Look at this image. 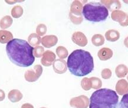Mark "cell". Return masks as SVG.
Returning <instances> with one entry per match:
<instances>
[{"label": "cell", "instance_id": "1", "mask_svg": "<svg viewBox=\"0 0 128 108\" xmlns=\"http://www.w3.org/2000/svg\"><path fill=\"white\" fill-rule=\"evenodd\" d=\"M32 46L21 39H13L6 44V52L11 62L20 67H28L35 60Z\"/></svg>", "mask_w": 128, "mask_h": 108}, {"label": "cell", "instance_id": "2", "mask_svg": "<svg viewBox=\"0 0 128 108\" xmlns=\"http://www.w3.org/2000/svg\"><path fill=\"white\" fill-rule=\"evenodd\" d=\"M67 65L72 74L76 76H84L92 72L94 61L89 52L76 50L68 56Z\"/></svg>", "mask_w": 128, "mask_h": 108}, {"label": "cell", "instance_id": "3", "mask_svg": "<svg viewBox=\"0 0 128 108\" xmlns=\"http://www.w3.org/2000/svg\"><path fill=\"white\" fill-rule=\"evenodd\" d=\"M119 96L115 91L110 89H98L92 95L89 108H116Z\"/></svg>", "mask_w": 128, "mask_h": 108}, {"label": "cell", "instance_id": "4", "mask_svg": "<svg viewBox=\"0 0 128 108\" xmlns=\"http://www.w3.org/2000/svg\"><path fill=\"white\" fill-rule=\"evenodd\" d=\"M82 14L86 20L99 22L107 19L109 11L101 2H90L87 3L83 6Z\"/></svg>", "mask_w": 128, "mask_h": 108}, {"label": "cell", "instance_id": "5", "mask_svg": "<svg viewBox=\"0 0 128 108\" xmlns=\"http://www.w3.org/2000/svg\"><path fill=\"white\" fill-rule=\"evenodd\" d=\"M83 4L81 1L78 0L74 1L70 6L69 17L70 21L74 24L78 25L83 22L82 17V10H83Z\"/></svg>", "mask_w": 128, "mask_h": 108}, {"label": "cell", "instance_id": "6", "mask_svg": "<svg viewBox=\"0 0 128 108\" xmlns=\"http://www.w3.org/2000/svg\"><path fill=\"white\" fill-rule=\"evenodd\" d=\"M42 73V68L40 65H36L33 69L27 70L24 74V77L27 81L32 82L40 78Z\"/></svg>", "mask_w": 128, "mask_h": 108}, {"label": "cell", "instance_id": "7", "mask_svg": "<svg viewBox=\"0 0 128 108\" xmlns=\"http://www.w3.org/2000/svg\"><path fill=\"white\" fill-rule=\"evenodd\" d=\"M111 18L113 20L119 22L122 27L128 26V14L122 10L112 11Z\"/></svg>", "mask_w": 128, "mask_h": 108}, {"label": "cell", "instance_id": "8", "mask_svg": "<svg viewBox=\"0 0 128 108\" xmlns=\"http://www.w3.org/2000/svg\"><path fill=\"white\" fill-rule=\"evenodd\" d=\"M88 104L89 101L88 98L84 95L74 98L70 101V105L75 108H87Z\"/></svg>", "mask_w": 128, "mask_h": 108}, {"label": "cell", "instance_id": "9", "mask_svg": "<svg viewBox=\"0 0 128 108\" xmlns=\"http://www.w3.org/2000/svg\"><path fill=\"white\" fill-rule=\"evenodd\" d=\"M72 40L74 43L82 47H85L88 43V38L86 35L80 31L74 32L72 35Z\"/></svg>", "mask_w": 128, "mask_h": 108}, {"label": "cell", "instance_id": "10", "mask_svg": "<svg viewBox=\"0 0 128 108\" xmlns=\"http://www.w3.org/2000/svg\"><path fill=\"white\" fill-rule=\"evenodd\" d=\"M55 54L51 51H46L44 52L41 59V63L44 66H50L53 64L56 60Z\"/></svg>", "mask_w": 128, "mask_h": 108}, {"label": "cell", "instance_id": "11", "mask_svg": "<svg viewBox=\"0 0 128 108\" xmlns=\"http://www.w3.org/2000/svg\"><path fill=\"white\" fill-rule=\"evenodd\" d=\"M52 67L55 72L58 74L65 73L67 69V62L64 60L62 59L55 60L52 64Z\"/></svg>", "mask_w": 128, "mask_h": 108}, {"label": "cell", "instance_id": "12", "mask_svg": "<svg viewBox=\"0 0 128 108\" xmlns=\"http://www.w3.org/2000/svg\"><path fill=\"white\" fill-rule=\"evenodd\" d=\"M58 42V38L56 35H50L44 36L41 40V43L44 47L50 48L56 45Z\"/></svg>", "mask_w": 128, "mask_h": 108}, {"label": "cell", "instance_id": "13", "mask_svg": "<svg viewBox=\"0 0 128 108\" xmlns=\"http://www.w3.org/2000/svg\"><path fill=\"white\" fill-rule=\"evenodd\" d=\"M100 2L111 11L119 10L121 8V3L118 0H103Z\"/></svg>", "mask_w": 128, "mask_h": 108}, {"label": "cell", "instance_id": "14", "mask_svg": "<svg viewBox=\"0 0 128 108\" xmlns=\"http://www.w3.org/2000/svg\"><path fill=\"white\" fill-rule=\"evenodd\" d=\"M116 91L120 95H124L128 94V82L124 79L118 81L116 85Z\"/></svg>", "mask_w": 128, "mask_h": 108}, {"label": "cell", "instance_id": "15", "mask_svg": "<svg viewBox=\"0 0 128 108\" xmlns=\"http://www.w3.org/2000/svg\"><path fill=\"white\" fill-rule=\"evenodd\" d=\"M98 56L101 60H109L113 56V51L110 48H103L98 51Z\"/></svg>", "mask_w": 128, "mask_h": 108}, {"label": "cell", "instance_id": "16", "mask_svg": "<svg viewBox=\"0 0 128 108\" xmlns=\"http://www.w3.org/2000/svg\"><path fill=\"white\" fill-rule=\"evenodd\" d=\"M105 38L108 41L115 42L120 38V33L116 29H109L105 33Z\"/></svg>", "mask_w": 128, "mask_h": 108}, {"label": "cell", "instance_id": "17", "mask_svg": "<svg viewBox=\"0 0 128 108\" xmlns=\"http://www.w3.org/2000/svg\"><path fill=\"white\" fill-rule=\"evenodd\" d=\"M13 40V35L10 31L0 30V43L6 44Z\"/></svg>", "mask_w": 128, "mask_h": 108}, {"label": "cell", "instance_id": "18", "mask_svg": "<svg viewBox=\"0 0 128 108\" xmlns=\"http://www.w3.org/2000/svg\"><path fill=\"white\" fill-rule=\"evenodd\" d=\"M128 73V68L124 64H120L116 66L115 73L118 78H124Z\"/></svg>", "mask_w": 128, "mask_h": 108}, {"label": "cell", "instance_id": "19", "mask_svg": "<svg viewBox=\"0 0 128 108\" xmlns=\"http://www.w3.org/2000/svg\"><path fill=\"white\" fill-rule=\"evenodd\" d=\"M22 95L18 90H12L8 94V99L12 102H17L22 99Z\"/></svg>", "mask_w": 128, "mask_h": 108}, {"label": "cell", "instance_id": "20", "mask_svg": "<svg viewBox=\"0 0 128 108\" xmlns=\"http://www.w3.org/2000/svg\"><path fill=\"white\" fill-rule=\"evenodd\" d=\"M13 20L10 16L6 15L0 20V27L3 29H6L12 25Z\"/></svg>", "mask_w": 128, "mask_h": 108}, {"label": "cell", "instance_id": "21", "mask_svg": "<svg viewBox=\"0 0 128 108\" xmlns=\"http://www.w3.org/2000/svg\"><path fill=\"white\" fill-rule=\"evenodd\" d=\"M41 38L37 34H32L28 38L29 44L32 47H37L41 43Z\"/></svg>", "mask_w": 128, "mask_h": 108}, {"label": "cell", "instance_id": "22", "mask_svg": "<svg viewBox=\"0 0 128 108\" xmlns=\"http://www.w3.org/2000/svg\"><path fill=\"white\" fill-rule=\"evenodd\" d=\"M92 42L96 47H100L104 43V38L101 34H95L92 38Z\"/></svg>", "mask_w": 128, "mask_h": 108}, {"label": "cell", "instance_id": "23", "mask_svg": "<svg viewBox=\"0 0 128 108\" xmlns=\"http://www.w3.org/2000/svg\"><path fill=\"white\" fill-rule=\"evenodd\" d=\"M24 10L21 5H16L11 9V15L14 18H18L22 15Z\"/></svg>", "mask_w": 128, "mask_h": 108}, {"label": "cell", "instance_id": "24", "mask_svg": "<svg viewBox=\"0 0 128 108\" xmlns=\"http://www.w3.org/2000/svg\"><path fill=\"white\" fill-rule=\"evenodd\" d=\"M56 54L60 59H64L68 56V51L63 46H59L56 48Z\"/></svg>", "mask_w": 128, "mask_h": 108}, {"label": "cell", "instance_id": "25", "mask_svg": "<svg viewBox=\"0 0 128 108\" xmlns=\"http://www.w3.org/2000/svg\"><path fill=\"white\" fill-rule=\"evenodd\" d=\"M90 81H91L92 88L94 89H100L102 85V82L99 78H96V77H92L90 78Z\"/></svg>", "mask_w": 128, "mask_h": 108}, {"label": "cell", "instance_id": "26", "mask_svg": "<svg viewBox=\"0 0 128 108\" xmlns=\"http://www.w3.org/2000/svg\"><path fill=\"white\" fill-rule=\"evenodd\" d=\"M82 87L84 91H89L92 88L91 81H90V78H84L82 79L81 82Z\"/></svg>", "mask_w": 128, "mask_h": 108}, {"label": "cell", "instance_id": "27", "mask_svg": "<svg viewBox=\"0 0 128 108\" xmlns=\"http://www.w3.org/2000/svg\"><path fill=\"white\" fill-rule=\"evenodd\" d=\"M44 53V48L41 46H37L33 50V54L34 57L41 58Z\"/></svg>", "mask_w": 128, "mask_h": 108}, {"label": "cell", "instance_id": "28", "mask_svg": "<svg viewBox=\"0 0 128 108\" xmlns=\"http://www.w3.org/2000/svg\"><path fill=\"white\" fill-rule=\"evenodd\" d=\"M47 32V27L46 25L43 24H40L36 28V33L39 36H43Z\"/></svg>", "mask_w": 128, "mask_h": 108}, {"label": "cell", "instance_id": "29", "mask_svg": "<svg viewBox=\"0 0 128 108\" xmlns=\"http://www.w3.org/2000/svg\"><path fill=\"white\" fill-rule=\"evenodd\" d=\"M117 108H128V94L124 95Z\"/></svg>", "mask_w": 128, "mask_h": 108}, {"label": "cell", "instance_id": "30", "mask_svg": "<svg viewBox=\"0 0 128 108\" xmlns=\"http://www.w3.org/2000/svg\"><path fill=\"white\" fill-rule=\"evenodd\" d=\"M112 72L111 70L109 68H105L103 69L101 72V75L102 78L104 79H109L111 78Z\"/></svg>", "mask_w": 128, "mask_h": 108}, {"label": "cell", "instance_id": "31", "mask_svg": "<svg viewBox=\"0 0 128 108\" xmlns=\"http://www.w3.org/2000/svg\"><path fill=\"white\" fill-rule=\"evenodd\" d=\"M5 92L2 90L0 89V101H2L5 99Z\"/></svg>", "mask_w": 128, "mask_h": 108}, {"label": "cell", "instance_id": "32", "mask_svg": "<svg viewBox=\"0 0 128 108\" xmlns=\"http://www.w3.org/2000/svg\"><path fill=\"white\" fill-rule=\"evenodd\" d=\"M124 45L126 48H128V37L125 38V39L124 40Z\"/></svg>", "mask_w": 128, "mask_h": 108}, {"label": "cell", "instance_id": "33", "mask_svg": "<svg viewBox=\"0 0 128 108\" xmlns=\"http://www.w3.org/2000/svg\"><path fill=\"white\" fill-rule=\"evenodd\" d=\"M6 3H8V4H12L13 3H16V2H22V1H6Z\"/></svg>", "mask_w": 128, "mask_h": 108}, {"label": "cell", "instance_id": "34", "mask_svg": "<svg viewBox=\"0 0 128 108\" xmlns=\"http://www.w3.org/2000/svg\"><path fill=\"white\" fill-rule=\"evenodd\" d=\"M124 3H126V4H128V1H124Z\"/></svg>", "mask_w": 128, "mask_h": 108}, {"label": "cell", "instance_id": "35", "mask_svg": "<svg viewBox=\"0 0 128 108\" xmlns=\"http://www.w3.org/2000/svg\"><path fill=\"white\" fill-rule=\"evenodd\" d=\"M127 79H128V76H127Z\"/></svg>", "mask_w": 128, "mask_h": 108}, {"label": "cell", "instance_id": "36", "mask_svg": "<svg viewBox=\"0 0 128 108\" xmlns=\"http://www.w3.org/2000/svg\"></svg>", "mask_w": 128, "mask_h": 108}]
</instances>
